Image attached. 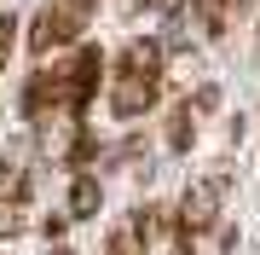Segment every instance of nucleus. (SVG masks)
<instances>
[{
    "instance_id": "ddd939ff",
    "label": "nucleus",
    "mask_w": 260,
    "mask_h": 255,
    "mask_svg": "<svg viewBox=\"0 0 260 255\" xmlns=\"http://www.w3.org/2000/svg\"><path fill=\"white\" fill-rule=\"evenodd\" d=\"M58 6H70V12H81V18H93V6H99V0H58Z\"/></svg>"
},
{
    "instance_id": "f03ea898",
    "label": "nucleus",
    "mask_w": 260,
    "mask_h": 255,
    "mask_svg": "<svg viewBox=\"0 0 260 255\" xmlns=\"http://www.w3.org/2000/svg\"><path fill=\"white\" fill-rule=\"evenodd\" d=\"M104 93H110V116H116V122H139L150 104H156V93H162V76H133V70H116V76L104 81Z\"/></svg>"
},
{
    "instance_id": "f8f14e48",
    "label": "nucleus",
    "mask_w": 260,
    "mask_h": 255,
    "mask_svg": "<svg viewBox=\"0 0 260 255\" xmlns=\"http://www.w3.org/2000/svg\"><path fill=\"white\" fill-rule=\"evenodd\" d=\"M64 226H70V215H47V220H41V232H47V238H64Z\"/></svg>"
},
{
    "instance_id": "20e7f679",
    "label": "nucleus",
    "mask_w": 260,
    "mask_h": 255,
    "mask_svg": "<svg viewBox=\"0 0 260 255\" xmlns=\"http://www.w3.org/2000/svg\"><path fill=\"white\" fill-rule=\"evenodd\" d=\"M104 52L99 47H75V58L64 64V99H70V116H81L87 104H93V93H99V81H104Z\"/></svg>"
},
{
    "instance_id": "9b49d317",
    "label": "nucleus",
    "mask_w": 260,
    "mask_h": 255,
    "mask_svg": "<svg viewBox=\"0 0 260 255\" xmlns=\"http://www.w3.org/2000/svg\"><path fill=\"white\" fill-rule=\"evenodd\" d=\"M12 41H18V18H12V12H6V18H0V64H6Z\"/></svg>"
},
{
    "instance_id": "7ed1b4c3",
    "label": "nucleus",
    "mask_w": 260,
    "mask_h": 255,
    "mask_svg": "<svg viewBox=\"0 0 260 255\" xmlns=\"http://www.w3.org/2000/svg\"><path fill=\"white\" fill-rule=\"evenodd\" d=\"M220 197H225V174H208V180H197V186L179 197L174 209V220H179V232H208L214 220H220Z\"/></svg>"
},
{
    "instance_id": "1a4fd4ad",
    "label": "nucleus",
    "mask_w": 260,
    "mask_h": 255,
    "mask_svg": "<svg viewBox=\"0 0 260 255\" xmlns=\"http://www.w3.org/2000/svg\"><path fill=\"white\" fill-rule=\"evenodd\" d=\"M23 226H29V220H23V197H0V232L12 238V232H23Z\"/></svg>"
},
{
    "instance_id": "f257e3e1",
    "label": "nucleus",
    "mask_w": 260,
    "mask_h": 255,
    "mask_svg": "<svg viewBox=\"0 0 260 255\" xmlns=\"http://www.w3.org/2000/svg\"><path fill=\"white\" fill-rule=\"evenodd\" d=\"M81 29H87L81 12H70V6H58V0H47V6L29 18V52L47 58V52H58V47H75V41H81Z\"/></svg>"
},
{
    "instance_id": "4468645a",
    "label": "nucleus",
    "mask_w": 260,
    "mask_h": 255,
    "mask_svg": "<svg viewBox=\"0 0 260 255\" xmlns=\"http://www.w3.org/2000/svg\"><path fill=\"white\" fill-rule=\"evenodd\" d=\"M220 6H232V12H237V6H243V0H220Z\"/></svg>"
},
{
    "instance_id": "9d476101",
    "label": "nucleus",
    "mask_w": 260,
    "mask_h": 255,
    "mask_svg": "<svg viewBox=\"0 0 260 255\" xmlns=\"http://www.w3.org/2000/svg\"><path fill=\"white\" fill-rule=\"evenodd\" d=\"M185 104H191L197 116H208V110H220V87H197V93H191Z\"/></svg>"
},
{
    "instance_id": "0eeeda50",
    "label": "nucleus",
    "mask_w": 260,
    "mask_h": 255,
    "mask_svg": "<svg viewBox=\"0 0 260 255\" xmlns=\"http://www.w3.org/2000/svg\"><path fill=\"white\" fill-rule=\"evenodd\" d=\"M0 197H23L29 203V168L12 157H0Z\"/></svg>"
},
{
    "instance_id": "39448f33",
    "label": "nucleus",
    "mask_w": 260,
    "mask_h": 255,
    "mask_svg": "<svg viewBox=\"0 0 260 255\" xmlns=\"http://www.w3.org/2000/svg\"><path fill=\"white\" fill-rule=\"evenodd\" d=\"M99 203H104V186H99V174H75L70 180V220H93L99 215Z\"/></svg>"
},
{
    "instance_id": "6e6552de",
    "label": "nucleus",
    "mask_w": 260,
    "mask_h": 255,
    "mask_svg": "<svg viewBox=\"0 0 260 255\" xmlns=\"http://www.w3.org/2000/svg\"><path fill=\"white\" fill-rule=\"evenodd\" d=\"M104 255H145L139 238H133V226L121 220V226H110V238H104Z\"/></svg>"
},
{
    "instance_id": "2eb2a0df",
    "label": "nucleus",
    "mask_w": 260,
    "mask_h": 255,
    "mask_svg": "<svg viewBox=\"0 0 260 255\" xmlns=\"http://www.w3.org/2000/svg\"><path fill=\"white\" fill-rule=\"evenodd\" d=\"M52 255H70V249H64V244H58V249H52Z\"/></svg>"
},
{
    "instance_id": "423d86ee",
    "label": "nucleus",
    "mask_w": 260,
    "mask_h": 255,
    "mask_svg": "<svg viewBox=\"0 0 260 255\" xmlns=\"http://www.w3.org/2000/svg\"><path fill=\"white\" fill-rule=\"evenodd\" d=\"M191 139H197V110L174 104V116H168V151H191Z\"/></svg>"
}]
</instances>
